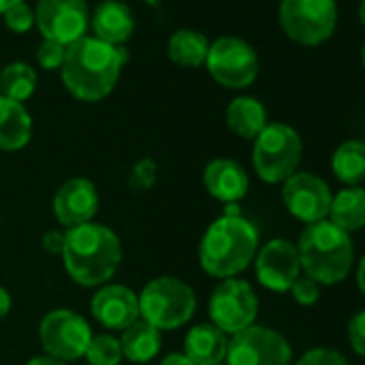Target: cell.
<instances>
[{
  "label": "cell",
  "instance_id": "obj_41",
  "mask_svg": "<svg viewBox=\"0 0 365 365\" xmlns=\"http://www.w3.org/2000/svg\"><path fill=\"white\" fill-rule=\"evenodd\" d=\"M220 365H226V363H220Z\"/></svg>",
  "mask_w": 365,
  "mask_h": 365
},
{
  "label": "cell",
  "instance_id": "obj_34",
  "mask_svg": "<svg viewBox=\"0 0 365 365\" xmlns=\"http://www.w3.org/2000/svg\"><path fill=\"white\" fill-rule=\"evenodd\" d=\"M9 312H11V294L7 288L0 286V320H3Z\"/></svg>",
  "mask_w": 365,
  "mask_h": 365
},
{
  "label": "cell",
  "instance_id": "obj_29",
  "mask_svg": "<svg viewBox=\"0 0 365 365\" xmlns=\"http://www.w3.org/2000/svg\"><path fill=\"white\" fill-rule=\"evenodd\" d=\"M65 52H67V46L56 43V41H50V39H43V43L37 50V61H39V65L43 69L54 71V69H61L63 67Z\"/></svg>",
  "mask_w": 365,
  "mask_h": 365
},
{
  "label": "cell",
  "instance_id": "obj_12",
  "mask_svg": "<svg viewBox=\"0 0 365 365\" xmlns=\"http://www.w3.org/2000/svg\"><path fill=\"white\" fill-rule=\"evenodd\" d=\"M284 207L303 224L324 222L329 217L333 194L327 182L314 172H294L282 187Z\"/></svg>",
  "mask_w": 365,
  "mask_h": 365
},
{
  "label": "cell",
  "instance_id": "obj_3",
  "mask_svg": "<svg viewBox=\"0 0 365 365\" xmlns=\"http://www.w3.org/2000/svg\"><path fill=\"white\" fill-rule=\"evenodd\" d=\"M228 209V213L209 226L198 247L202 271L217 279H230L243 273L256 258L260 243L256 226L239 215L235 205Z\"/></svg>",
  "mask_w": 365,
  "mask_h": 365
},
{
  "label": "cell",
  "instance_id": "obj_8",
  "mask_svg": "<svg viewBox=\"0 0 365 365\" xmlns=\"http://www.w3.org/2000/svg\"><path fill=\"white\" fill-rule=\"evenodd\" d=\"M211 324H215L224 335H237L252 327L258 316V297L250 282L230 277L213 290L209 301Z\"/></svg>",
  "mask_w": 365,
  "mask_h": 365
},
{
  "label": "cell",
  "instance_id": "obj_21",
  "mask_svg": "<svg viewBox=\"0 0 365 365\" xmlns=\"http://www.w3.org/2000/svg\"><path fill=\"white\" fill-rule=\"evenodd\" d=\"M226 125L235 135L243 140H256L269 125L267 108L254 97H237L226 110Z\"/></svg>",
  "mask_w": 365,
  "mask_h": 365
},
{
  "label": "cell",
  "instance_id": "obj_30",
  "mask_svg": "<svg viewBox=\"0 0 365 365\" xmlns=\"http://www.w3.org/2000/svg\"><path fill=\"white\" fill-rule=\"evenodd\" d=\"M294 365H348V361L333 348H312L303 352Z\"/></svg>",
  "mask_w": 365,
  "mask_h": 365
},
{
  "label": "cell",
  "instance_id": "obj_27",
  "mask_svg": "<svg viewBox=\"0 0 365 365\" xmlns=\"http://www.w3.org/2000/svg\"><path fill=\"white\" fill-rule=\"evenodd\" d=\"M84 356L91 365H118L123 359L120 341L110 333L93 335Z\"/></svg>",
  "mask_w": 365,
  "mask_h": 365
},
{
  "label": "cell",
  "instance_id": "obj_36",
  "mask_svg": "<svg viewBox=\"0 0 365 365\" xmlns=\"http://www.w3.org/2000/svg\"><path fill=\"white\" fill-rule=\"evenodd\" d=\"M356 286H359L361 294L365 297V256L356 264Z\"/></svg>",
  "mask_w": 365,
  "mask_h": 365
},
{
  "label": "cell",
  "instance_id": "obj_40",
  "mask_svg": "<svg viewBox=\"0 0 365 365\" xmlns=\"http://www.w3.org/2000/svg\"><path fill=\"white\" fill-rule=\"evenodd\" d=\"M361 61H363V69H365V43H363V52H361Z\"/></svg>",
  "mask_w": 365,
  "mask_h": 365
},
{
  "label": "cell",
  "instance_id": "obj_5",
  "mask_svg": "<svg viewBox=\"0 0 365 365\" xmlns=\"http://www.w3.org/2000/svg\"><path fill=\"white\" fill-rule=\"evenodd\" d=\"M140 318L159 331H172L187 324L196 314V292L194 288L172 275L155 277L148 282L140 297Z\"/></svg>",
  "mask_w": 365,
  "mask_h": 365
},
{
  "label": "cell",
  "instance_id": "obj_37",
  "mask_svg": "<svg viewBox=\"0 0 365 365\" xmlns=\"http://www.w3.org/2000/svg\"><path fill=\"white\" fill-rule=\"evenodd\" d=\"M26 365H67V363H63V361H58V359H52V356H33Z\"/></svg>",
  "mask_w": 365,
  "mask_h": 365
},
{
  "label": "cell",
  "instance_id": "obj_32",
  "mask_svg": "<svg viewBox=\"0 0 365 365\" xmlns=\"http://www.w3.org/2000/svg\"><path fill=\"white\" fill-rule=\"evenodd\" d=\"M348 341H350V348L365 356V309L356 312L350 322H348Z\"/></svg>",
  "mask_w": 365,
  "mask_h": 365
},
{
  "label": "cell",
  "instance_id": "obj_9",
  "mask_svg": "<svg viewBox=\"0 0 365 365\" xmlns=\"http://www.w3.org/2000/svg\"><path fill=\"white\" fill-rule=\"evenodd\" d=\"M39 339L48 356L63 363L84 356L93 331L91 324L73 309H52L39 324Z\"/></svg>",
  "mask_w": 365,
  "mask_h": 365
},
{
  "label": "cell",
  "instance_id": "obj_23",
  "mask_svg": "<svg viewBox=\"0 0 365 365\" xmlns=\"http://www.w3.org/2000/svg\"><path fill=\"white\" fill-rule=\"evenodd\" d=\"M123 356L131 363H148L161 350V333L146 320L138 318L131 327H127L120 335Z\"/></svg>",
  "mask_w": 365,
  "mask_h": 365
},
{
  "label": "cell",
  "instance_id": "obj_4",
  "mask_svg": "<svg viewBox=\"0 0 365 365\" xmlns=\"http://www.w3.org/2000/svg\"><path fill=\"white\" fill-rule=\"evenodd\" d=\"M303 273L318 286L341 284L354 264V245L350 235L329 220L305 226L297 243Z\"/></svg>",
  "mask_w": 365,
  "mask_h": 365
},
{
  "label": "cell",
  "instance_id": "obj_35",
  "mask_svg": "<svg viewBox=\"0 0 365 365\" xmlns=\"http://www.w3.org/2000/svg\"><path fill=\"white\" fill-rule=\"evenodd\" d=\"M159 365H196V363H192L182 352H174V354H168Z\"/></svg>",
  "mask_w": 365,
  "mask_h": 365
},
{
  "label": "cell",
  "instance_id": "obj_18",
  "mask_svg": "<svg viewBox=\"0 0 365 365\" xmlns=\"http://www.w3.org/2000/svg\"><path fill=\"white\" fill-rule=\"evenodd\" d=\"M91 26H93L97 39L118 48L133 35L135 20H133L131 9L125 3H118V0H106V3H101L93 11Z\"/></svg>",
  "mask_w": 365,
  "mask_h": 365
},
{
  "label": "cell",
  "instance_id": "obj_24",
  "mask_svg": "<svg viewBox=\"0 0 365 365\" xmlns=\"http://www.w3.org/2000/svg\"><path fill=\"white\" fill-rule=\"evenodd\" d=\"M209 39L192 29H180L170 35L168 39V56L172 63L180 67H202L209 56Z\"/></svg>",
  "mask_w": 365,
  "mask_h": 365
},
{
  "label": "cell",
  "instance_id": "obj_38",
  "mask_svg": "<svg viewBox=\"0 0 365 365\" xmlns=\"http://www.w3.org/2000/svg\"><path fill=\"white\" fill-rule=\"evenodd\" d=\"M20 3H24V0H0V16H5L11 7H16Z\"/></svg>",
  "mask_w": 365,
  "mask_h": 365
},
{
  "label": "cell",
  "instance_id": "obj_1",
  "mask_svg": "<svg viewBox=\"0 0 365 365\" xmlns=\"http://www.w3.org/2000/svg\"><path fill=\"white\" fill-rule=\"evenodd\" d=\"M123 63L120 48L86 35L67 46L61 67L63 84L80 101H101L114 91Z\"/></svg>",
  "mask_w": 365,
  "mask_h": 365
},
{
  "label": "cell",
  "instance_id": "obj_25",
  "mask_svg": "<svg viewBox=\"0 0 365 365\" xmlns=\"http://www.w3.org/2000/svg\"><path fill=\"white\" fill-rule=\"evenodd\" d=\"M331 170L348 187H356L365 180V140L341 142L331 157Z\"/></svg>",
  "mask_w": 365,
  "mask_h": 365
},
{
  "label": "cell",
  "instance_id": "obj_20",
  "mask_svg": "<svg viewBox=\"0 0 365 365\" xmlns=\"http://www.w3.org/2000/svg\"><path fill=\"white\" fill-rule=\"evenodd\" d=\"M33 118L24 103L0 97V150H20L31 142Z\"/></svg>",
  "mask_w": 365,
  "mask_h": 365
},
{
  "label": "cell",
  "instance_id": "obj_13",
  "mask_svg": "<svg viewBox=\"0 0 365 365\" xmlns=\"http://www.w3.org/2000/svg\"><path fill=\"white\" fill-rule=\"evenodd\" d=\"M35 22L43 39L71 46L86 37L88 5L86 0H39Z\"/></svg>",
  "mask_w": 365,
  "mask_h": 365
},
{
  "label": "cell",
  "instance_id": "obj_15",
  "mask_svg": "<svg viewBox=\"0 0 365 365\" xmlns=\"http://www.w3.org/2000/svg\"><path fill=\"white\" fill-rule=\"evenodd\" d=\"M97 209H99V194L95 182L82 176L65 180L52 200L54 217L67 230L93 222Z\"/></svg>",
  "mask_w": 365,
  "mask_h": 365
},
{
  "label": "cell",
  "instance_id": "obj_16",
  "mask_svg": "<svg viewBox=\"0 0 365 365\" xmlns=\"http://www.w3.org/2000/svg\"><path fill=\"white\" fill-rule=\"evenodd\" d=\"M91 309L101 327L114 331H125L140 318L138 294L120 284H108L99 288L91 301Z\"/></svg>",
  "mask_w": 365,
  "mask_h": 365
},
{
  "label": "cell",
  "instance_id": "obj_28",
  "mask_svg": "<svg viewBox=\"0 0 365 365\" xmlns=\"http://www.w3.org/2000/svg\"><path fill=\"white\" fill-rule=\"evenodd\" d=\"M5 24L11 33L24 35L35 26V11L26 3H20L5 14Z\"/></svg>",
  "mask_w": 365,
  "mask_h": 365
},
{
  "label": "cell",
  "instance_id": "obj_6",
  "mask_svg": "<svg viewBox=\"0 0 365 365\" xmlns=\"http://www.w3.org/2000/svg\"><path fill=\"white\" fill-rule=\"evenodd\" d=\"M301 157L303 140L299 131L286 123H269L254 140V170L269 185L288 180L297 172Z\"/></svg>",
  "mask_w": 365,
  "mask_h": 365
},
{
  "label": "cell",
  "instance_id": "obj_11",
  "mask_svg": "<svg viewBox=\"0 0 365 365\" xmlns=\"http://www.w3.org/2000/svg\"><path fill=\"white\" fill-rule=\"evenodd\" d=\"M290 341L275 329L252 324L228 339L226 365H290Z\"/></svg>",
  "mask_w": 365,
  "mask_h": 365
},
{
  "label": "cell",
  "instance_id": "obj_19",
  "mask_svg": "<svg viewBox=\"0 0 365 365\" xmlns=\"http://www.w3.org/2000/svg\"><path fill=\"white\" fill-rule=\"evenodd\" d=\"M226 352H228V339L211 322L196 324L185 335L182 354L196 365H220L224 363Z\"/></svg>",
  "mask_w": 365,
  "mask_h": 365
},
{
  "label": "cell",
  "instance_id": "obj_2",
  "mask_svg": "<svg viewBox=\"0 0 365 365\" xmlns=\"http://www.w3.org/2000/svg\"><path fill=\"white\" fill-rule=\"evenodd\" d=\"M61 256L69 277L80 286L93 288L116 275L123 262V245L112 228L88 222L65 232Z\"/></svg>",
  "mask_w": 365,
  "mask_h": 365
},
{
  "label": "cell",
  "instance_id": "obj_33",
  "mask_svg": "<svg viewBox=\"0 0 365 365\" xmlns=\"http://www.w3.org/2000/svg\"><path fill=\"white\" fill-rule=\"evenodd\" d=\"M63 243H65V232L50 230V232H46V237H43V247H46V252H50V254H61V252H63Z\"/></svg>",
  "mask_w": 365,
  "mask_h": 365
},
{
  "label": "cell",
  "instance_id": "obj_22",
  "mask_svg": "<svg viewBox=\"0 0 365 365\" xmlns=\"http://www.w3.org/2000/svg\"><path fill=\"white\" fill-rule=\"evenodd\" d=\"M327 220L348 235L365 228V187L356 185L337 192L331 200Z\"/></svg>",
  "mask_w": 365,
  "mask_h": 365
},
{
  "label": "cell",
  "instance_id": "obj_10",
  "mask_svg": "<svg viewBox=\"0 0 365 365\" xmlns=\"http://www.w3.org/2000/svg\"><path fill=\"white\" fill-rule=\"evenodd\" d=\"M205 65L211 78L226 88L252 86L260 71L256 50L239 37H220L213 41Z\"/></svg>",
  "mask_w": 365,
  "mask_h": 365
},
{
  "label": "cell",
  "instance_id": "obj_39",
  "mask_svg": "<svg viewBox=\"0 0 365 365\" xmlns=\"http://www.w3.org/2000/svg\"><path fill=\"white\" fill-rule=\"evenodd\" d=\"M359 20L365 29V0H361V5H359Z\"/></svg>",
  "mask_w": 365,
  "mask_h": 365
},
{
  "label": "cell",
  "instance_id": "obj_17",
  "mask_svg": "<svg viewBox=\"0 0 365 365\" xmlns=\"http://www.w3.org/2000/svg\"><path fill=\"white\" fill-rule=\"evenodd\" d=\"M202 185L215 200L235 205L245 198L250 190V176L239 161L220 157L207 163L202 172Z\"/></svg>",
  "mask_w": 365,
  "mask_h": 365
},
{
  "label": "cell",
  "instance_id": "obj_26",
  "mask_svg": "<svg viewBox=\"0 0 365 365\" xmlns=\"http://www.w3.org/2000/svg\"><path fill=\"white\" fill-rule=\"evenodd\" d=\"M37 91V71L26 63H11L0 71V97L24 103Z\"/></svg>",
  "mask_w": 365,
  "mask_h": 365
},
{
  "label": "cell",
  "instance_id": "obj_14",
  "mask_svg": "<svg viewBox=\"0 0 365 365\" xmlns=\"http://www.w3.org/2000/svg\"><path fill=\"white\" fill-rule=\"evenodd\" d=\"M256 277L271 292H288L301 275L297 245L288 239H271L264 243L256 258Z\"/></svg>",
  "mask_w": 365,
  "mask_h": 365
},
{
  "label": "cell",
  "instance_id": "obj_31",
  "mask_svg": "<svg viewBox=\"0 0 365 365\" xmlns=\"http://www.w3.org/2000/svg\"><path fill=\"white\" fill-rule=\"evenodd\" d=\"M290 294H292V299L299 303V305H303V307H307V305H314L318 299H320V286L314 282V279H309L307 275H299L297 277V282L290 286V290H288Z\"/></svg>",
  "mask_w": 365,
  "mask_h": 365
},
{
  "label": "cell",
  "instance_id": "obj_7",
  "mask_svg": "<svg viewBox=\"0 0 365 365\" xmlns=\"http://www.w3.org/2000/svg\"><path fill=\"white\" fill-rule=\"evenodd\" d=\"M279 24L288 39L316 48L329 41L337 26L335 0H282Z\"/></svg>",
  "mask_w": 365,
  "mask_h": 365
}]
</instances>
